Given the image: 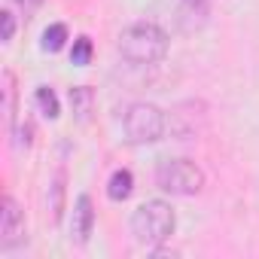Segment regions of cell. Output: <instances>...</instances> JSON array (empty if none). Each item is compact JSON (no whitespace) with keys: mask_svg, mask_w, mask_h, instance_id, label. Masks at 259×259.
Instances as JSON below:
<instances>
[{"mask_svg":"<svg viewBox=\"0 0 259 259\" xmlns=\"http://www.w3.org/2000/svg\"><path fill=\"white\" fill-rule=\"evenodd\" d=\"M174 229H177V213L162 198H150L138 204V210L132 213V235L147 250H159L174 235Z\"/></svg>","mask_w":259,"mask_h":259,"instance_id":"obj_1","label":"cell"},{"mask_svg":"<svg viewBox=\"0 0 259 259\" xmlns=\"http://www.w3.org/2000/svg\"><path fill=\"white\" fill-rule=\"evenodd\" d=\"M119 55L128 64H156L168 55V34L153 22H138L119 34Z\"/></svg>","mask_w":259,"mask_h":259,"instance_id":"obj_2","label":"cell"},{"mask_svg":"<svg viewBox=\"0 0 259 259\" xmlns=\"http://www.w3.org/2000/svg\"><path fill=\"white\" fill-rule=\"evenodd\" d=\"M122 132H125V141L128 144H156L165 138L168 132V116L156 107V104H147V101H138L125 110L122 116Z\"/></svg>","mask_w":259,"mask_h":259,"instance_id":"obj_3","label":"cell"},{"mask_svg":"<svg viewBox=\"0 0 259 259\" xmlns=\"http://www.w3.org/2000/svg\"><path fill=\"white\" fill-rule=\"evenodd\" d=\"M156 186L168 195H198L204 189V171L189 159H162L156 165Z\"/></svg>","mask_w":259,"mask_h":259,"instance_id":"obj_4","label":"cell"},{"mask_svg":"<svg viewBox=\"0 0 259 259\" xmlns=\"http://www.w3.org/2000/svg\"><path fill=\"white\" fill-rule=\"evenodd\" d=\"M25 241V210L13 195L4 198V210H0V250H13Z\"/></svg>","mask_w":259,"mask_h":259,"instance_id":"obj_5","label":"cell"},{"mask_svg":"<svg viewBox=\"0 0 259 259\" xmlns=\"http://www.w3.org/2000/svg\"><path fill=\"white\" fill-rule=\"evenodd\" d=\"M198 119H204V104L201 101H186V104H177L168 116V132L177 138V141H186V138H195L198 132Z\"/></svg>","mask_w":259,"mask_h":259,"instance_id":"obj_6","label":"cell"},{"mask_svg":"<svg viewBox=\"0 0 259 259\" xmlns=\"http://www.w3.org/2000/svg\"><path fill=\"white\" fill-rule=\"evenodd\" d=\"M92 226H95V210H92V198L89 195H79L76 204H73V220H70V238L76 244H85L89 235H92Z\"/></svg>","mask_w":259,"mask_h":259,"instance_id":"obj_7","label":"cell"},{"mask_svg":"<svg viewBox=\"0 0 259 259\" xmlns=\"http://www.w3.org/2000/svg\"><path fill=\"white\" fill-rule=\"evenodd\" d=\"M132 192H135V177H132V171H125V168L113 171V177L107 180V198H110V201H125Z\"/></svg>","mask_w":259,"mask_h":259,"instance_id":"obj_8","label":"cell"},{"mask_svg":"<svg viewBox=\"0 0 259 259\" xmlns=\"http://www.w3.org/2000/svg\"><path fill=\"white\" fill-rule=\"evenodd\" d=\"M34 104H37L40 116L49 119V122H55V119L61 116V104H58V95L52 92V85H40V89L34 92Z\"/></svg>","mask_w":259,"mask_h":259,"instance_id":"obj_9","label":"cell"},{"mask_svg":"<svg viewBox=\"0 0 259 259\" xmlns=\"http://www.w3.org/2000/svg\"><path fill=\"white\" fill-rule=\"evenodd\" d=\"M70 107H73V113H76L79 122H89V116H92V110H95V92H92L89 85L70 89Z\"/></svg>","mask_w":259,"mask_h":259,"instance_id":"obj_10","label":"cell"},{"mask_svg":"<svg viewBox=\"0 0 259 259\" xmlns=\"http://www.w3.org/2000/svg\"><path fill=\"white\" fill-rule=\"evenodd\" d=\"M46 201H49V220L58 223L61 213H64V174H61V171H58L55 180L49 183V195H46Z\"/></svg>","mask_w":259,"mask_h":259,"instance_id":"obj_11","label":"cell"},{"mask_svg":"<svg viewBox=\"0 0 259 259\" xmlns=\"http://www.w3.org/2000/svg\"><path fill=\"white\" fill-rule=\"evenodd\" d=\"M64 43H67V28L64 25H49L46 31H43V49L46 52H61L64 49Z\"/></svg>","mask_w":259,"mask_h":259,"instance_id":"obj_12","label":"cell"},{"mask_svg":"<svg viewBox=\"0 0 259 259\" xmlns=\"http://www.w3.org/2000/svg\"><path fill=\"white\" fill-rule=\"evenodd\" d=\"M4 113H7V122L13 128L16 125V76L10 70L4 73Z\"/></svg>","mask_w":259,"mask_h":259,"instance_id":"obj_13","label":"cell"},{"mask_svg":"<svg viewBox=\"0 0 259 259\" xmlns=\"http://www.w3.org/2000/svg\"><path fill=\"white\" fill-rule=\"evenodd\" d=\"M70 61H73V64H79V67L92 61V40H89V37H76V40H73Z\"/></svg>","mask_w":259,"mask_h":259,"instance_id":"obj_14","label":"cell"},{"mask_svg":"<svg viewBox=\"0 0 259 259\" xmlns=\"http://www.w3.org/2000/svg\"><path fill=\"white\" fill-rule=\"evenodd\" d=\"M0 22H4V37H0V40L10 43V40L16 37V16H13L10 10H4V13H0Z\"/></svg>","mask_w":259,"mask_h":259,"instance_id":"obj_15","label":"cell"},{"mask_svg":"<svg viewBox=\"0 0 259 259\" xmlns=\"http://www.w3.org/2000/svg\"><path fill=\"white\" fill-rule=\"evenodd\" d=\"M180 7L186 13H195V16H204L207 13V0H180Z\"/></svg>","mask_w":259,"mask_h":259,"instance_id":"obj_16","label":"cell"},{"mask_svg":"<svg viewBox=\"0 0 259 259\" xmlns=\"http://www.w3.org/2000/svg\"><path fill=\"white\" fill-rule=\"evenodd\" d=\"M16 4H19V7H25V10H34V7H40V4H43V0H16Z\"/></svg>","mask_w":259,"mask_h":259,"instance_id":"obj_17","label":"cell"}]
</instances>
